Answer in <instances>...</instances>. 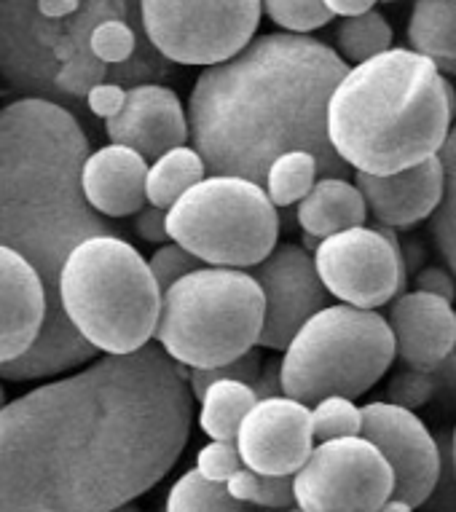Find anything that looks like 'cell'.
<instances>
[{"mask_svg": "<svg viewBox=\"0 0 456 512\" xmlns=\"http://www.w3.org/2000/svg\"><path fill=\"white\" fill-rule=\"evenodd\" d=\"M194 419L188 368L161 346L105 354L0 411V512H110L151 491Z\"/></svg>", "mask_w": 456, "mask_h": 512, "instance_id": "obj_1", "label": "cell"}, {"mask_svg": "<svg viewBox=\"0 0 456 512\" xmlns=\"http://www.w3.org/2000/svg\"><path fill=\"white\" fill-rule=\"evenodd\" d=\"M89 140L76 113L41 97L0 108V244L25 255L49 295V319L25 357L0 365V378L35 381L94 360L60 303V274L68 255L89 236L116 234L89 207L81 169Z\"/></svg>", "mask_w": 456, "mask_h": 512, "instance_id": "obj_2", "label": "cell"}, {"mask_svg": "<svg viewBox=\"0 0 456 512\" xmlns=\"http://www.w3.org/2000/svg\"><path fill=\"white\" fill-rule=\"evenodd\" d=\"M347 59L312 35L266 33L210 65L188 97L191 143L215 175L266 183L271 161L309 151L325 177L347 175L328 135V105Z\"/></svg>", "mask_w": 456, "mask_h": 512, "instance_id": "obj_3", "label": "cell"}, {"mask_svg": "<svg viewBox=\"0 0 456 512\" xmlns=\"http://www.w3.org/2000/svg\"><path fill=\"white\" fill-rule=\"evenodd\" d=\"M456 113L446 73L422 51H381L347 70L328 105V135L357 172L392 175L443 151Z\"/></svg>", "mask_w": 456, "mask_h": 512, "instance_id": "obj_4", "label": "cell"}, {"mask_svg": "<svg viewBox=\"0 0 456 512\" xmlns=\"http://www.w3.org/2000/svg\"><path fill=\"white\" fill-rule=\"evenodd\" d=\"M108 19L143 30L140 0H0V81L76 113L110 81L89 51L94 27Z\"/></svg>", "mask_w": 456, "mask_h": 512, "instance_id": "obj_5", "label": "cell"}, {"mask_svg": "<svg viewBox=\"0 0 456 512\" xmlns=\"http://www.w3.org/2000/svg\"><path fill=\"white\" fill-rule=\"evenodd\" d=\"M161 295L151 263L119 234L89 236L62 266V311L102 354H132L148 346L156 338Z\"/></svg>", "mask_w": 456, "mask_h": 512, "instance_id": "obj_6", "label": "cell"}, {"mask_svg": "<svg viewBox=\"0 0 456 512\" xmlns=\"http://www.w3.org/2000/svg\"><path fill=\"white\" fill-rule=\"evenodd\" d=\"M266 298L245 269L199 266L161 295L156 344L188 370L239 360L261 344Z\"/></svg>", "mask_w": 456, "mask_h": 512, "instance_id": "obj_7", "label": "cell"}, {"mask_svg": "<svg viewBox=\"0 0 456 512\" xmlns=\"http://www.w3.org/2000/svg\"><path fill=\"white\" fill-rule=\"evenodd\" d=\"M395 357V336L379 311L325 306L285 349L282 392L309 408L333 395L357 400L379 384Z\"/></svg>", "mask_w": 456, "mask_h": 512, "instance_id": "obj_8", "label": "cell"}, {"mask_svg": "<svg viewBox=\"0 0 456 512\" xmlns=\"http://www.w3.org/2000/svg\"><path fill=\"white\" fill-rule=\"evenodd\" d=\"M169 239L207 266L253 269L277 247V204L266 185L239 175H212L167 210Z\"/></svg>", "mask_w": 456, "mask_h": 512, "instance_id": "obj_9", "label": "cell"}, {"mask_svg": "<svg viewBox=\"0 0 456 512\" xmlns=\"http://www.w3.org/2000/svg\"><path fill=\"white\" fill-rule=\"evenodd\" d=\"M263 0H140L148 41L175 65L210 68L237 57L261 25Z\"/></svg>", "mask_w": 456, "mask_h": 512, "instance_id": "obj_10", "label": "cell"}, {"mask_svg": "<svg viewBox=\"0 0 456 512\" xmlns=\"http://www.w3.org/2000/svg\"><path fill=\"white\" fill-rule=\"evenodd\" d=\"M293 491L298 512H379L395 496V470L363 435L338 437L314 445Z\"/></svg>", "mask_w": 456, "mask_h": 512, "instance_id": "obj_11", "label": "cell"}, {"mask_svg": "<svg viewBox=\"0 0 456 512\" xmlns=\"http://www.w3.org/2000/svg\"><path fill=\"white\" fill-rule=\"evenodd\" d=\"M314 266L333 298L357 309H379L406 293V258L395 228L355 226L314 247Z\"/></svg>", "mask_w": 456, "mask_h": 512, "instance_id": "obj_12", "label": "cell"}, {"mask_svg": "<svg viewBox=\"0 0 456 512\" xmlns=\"http://www.w3.org/2000/svg\"><path fill=\"white\" fill-rule=\"evenodd\" d=\"M363 437L371 440L395 470V499L414 510L430 496L440 472V440L411 408L395 403L363 405Z\"/></svg>", "mask_w": 456, "mask_h": 512, "instance_id": "obj_13", "label": "cell"}, {"mask_svg": "<svg viewBox=\"0 0 456 512\" xmlns=\"http://www.w3.org/2000/svg\"><path fill=\"white\" fill-rule=\"evenodd\" d=\"M253 277L266 298L261 346L288 349L306 319L325 309L330 295L317 274L314 255L298 244H277L266 261L253 266Z\"/></svg>", "mask_w": 456, "mask_h": 512, "instance_id": "obj_14", "label": "cell"}, {"mask_svg": "<svg viewBox=\"0 0 456 512\" xmlns=\"http://www.w3.org/2000/svg\"><path fill=\"white\" fill-rule=\"evenodd\" d=\"M314 443L312 408L288 395L261 397L237 435L242 464L258 475H296Z\"/></svg>", "mask_w": 456, "mask_h": 512, "instance_id": "obj_15", "label": "cell"}, {"mask_svg": "<svg viewBox=\"0 0 456 512\" xmlns=\"http://www.w3.org/2000/svg\"><path fill=\"white\" fill-rule=\"evenodd\" d=\"M110 143L129 145L148 161H156L178 145L191 140L188 110L169 86L156 81L127 89V102L113 118L105 121Z\"/></svg>", "mask_w": 456, "mask_h": 512, "instance_id": "obj_16", "label": "cell"}, {"mask_svg": "<svg viewBox=\"0 0 456 512\" xmlns=\"http://www.w3.org/2000/svg\"><path fill=\"white\" fill-rule=\"evenodd\" d=\"M49 319V295L25 255L0 244V365L25 357Z\"/></svg>", "mask_w": 456, "mask_h": 512, "instance_id": "obj_17", "label": "cell"}, {"mask_svg": "<svg viewBox=\"0 0 456 512\" xmlns=\"http://www.w3.org/2000/svg\"><path fill=\"white\" fill-rule=\"evenodd\" d=\"M355 183L363 191L365 204L376 223L408 228L438 212L446 196V167L438 153L416 167L400 169L392 175L357 172Z\"/></svg>", "mask_w": 456, "mask_h": 512, "instance_id": "obj_18", "label": "cell"}, {"mask_svg": "<svg viewBox=\"0 0 456 512\" xmlns=\"http://www.w3.org/2000/svg\"><path fill=\"white\" fill-rule=\"evenodd\" d=\"M389 328L403 365L435 370L456 344V311L440 295L411 290L389 301Z\"/></svg>", "mask_w": 456, "mask_h": 512, "instance_id": "obj_19", "label": "cell"}, {"mask_svg": "<svg viewBox=\"0 0 456 512\" xmlns=\"http://www.w3.org/2000/svg\"><path fill=\"white\" fill-rule=\"evenodd\" d=\"M148 159L129 145L110 143L86 156L81 188L89 207L105 218H129L148 204Z\"/></svg>", "mask_w": 456, "mask_h": 512, "instance_id": "obj_20", "label": "cell"}, {"mask_svg": "<svg viewBox=\"0 0 456 512\" xmlns=\"http://www.w3.org/2000/svg\"><path fill=\"white\" fill-rule=\"evenodd\" d=\"M368 204L357 183L347 177H322L309 194L298 202L296 220L309 236L325 239L347 228L365 226Z\"/></svg>", "mask_w": 456, "mask_h": 512, "instance_id": "obj_21", "label": "cell"}, {"mask_svg": "<svg viewBox=\"0 0 456 512\" xmlns=\"http://www.w3.org/2000/svg\"><path fill=\"white\" fill-rule=\"evenodd\" d=\"M406 35L411 49L456 78V0H414Z\"/></svg>", "mask_w": 456, "mask_h": 512, "instance_id": "obj_22", "label": "cell"}, {"mask_svg": "<svg viewBox=\"0 0 456 512\" xmlns=\"http://www.w3.org/2000/svg\"><path fill=\"white\" fill-rule=\"evenodd\" d=\"M261 397L255 392L253 384H245L239 378H220L215 384L207 387L199 411V427L210 440H226V443H237L239 427L253 405Z\"/></svg>", "mask_w": 456, "mask_h": 512, "instance_id": "obj_23", "label": "cell"}, {"mask_svg": "<svg viewBox=\"0 0 456 512\" xmlns=\"http://www.w3.org/2000/svg\"><path fill=\"white\" fill-rule=\"evenodd\" d=\"M207 161L202 159V153L196 151L194 145H178L164 156L153 161L148 167V180H145V196L148 204L169 210L172 204L178 202L180 196L186 194L188 188H194L196 183H202L207 177Z\"/></svg>", "mask_w": 456, "mask_h": 512, "instance_id": "obj_24", "label": "cell"}, {"mask_svg": "<svg viewBox=\"0 0 456 512\" xmlns=\"http://www.w3.org/2000/svg\"><path fill=\"white\" fill-rule=\"evenodd\" d=\"M320 161L309 151H288L271 161L266 175V194L277 207L298 204L317 183Z\"/></svg>", "mask_w": 456, "mask_h": 512, "instance_id": "obj_25", "label": "cell"}, {"mask_svg": "<svg viewBox=\"0 0 456 512\" xmlns=\"http://www.w3.org/2000/svg\"><path fill=\"white\" fill-rule=\"evenodd\" d=\"M392 41H395L392 25L384 19V14L373 9L357 17H344V22L336 27V51L355 65L392 49Z\"/></svg>", "mask_w": 456, "mask_h": 512, "instance_id": "obj_26", "label": "cell"}, {"mask_svg": "<svg viewBox=\"0 0 456 512\" xmlns=\"http://www.w3.org/2000/svg\"><path fill=\"white\" fill-rule=\"evenodd\" d=\"M164 512H253L245 502L231 496L226 483L207 480L199 470L186 472L169 488Z\"/></svg>", "mask_w": 456, "mask_h": 512, "instance_id": "obj_27", "label": "cell"}, {"mask_svg": "<svg viewBox=\"0 0 456 512\" xmlns=\"http://www.w3.org/2000/svg\"><path fill=\"white\" fill-rule=\"evenodd\" d=\"M440 159L446 167V196H443L438 212L432 215L430 231L440 255L446 258L448 271L456 277V124L451 126V135L440 151Z\"/></svg>", "mask_w": 456, "mask_h": 512, "instance_id": "obj_28", "label": "cell"}, {"mask_svg": "<svg viewBox=\"0 0 456 512\" xmlns=\"http://www.w3.org/2000/svg\"><path fill=\"white\" fill-rule=\"evenodd\" d=\"M312 429L317 443L363 435V408H357L349 397H325L312 405Z\"/></svg>", "mask_w": 456, "mask_h": 512, "instance_id": "obj_29", "label": "cell"}, {"mask_svg": "<svg viewBox=\"0 0 456 512\" xmlns=\"http://www.w3.org/2000/svg\"><path fill=\"white\" fill-rule=\"evenodd\" d=\"M263 11L285 33L309 35L333 22L325 0H263Z\"/></svg>", "mask_w": 456, "mask_h": 512, "instance_id": "obj_30", "label": "cell"}, {"mask_svg": "<svg viewBox=\"0 0 456 512\" xmlns=\"http://www.w3.org/2000/svg\"><path fill=\"white\" fill-rule=\"evenodd\" d=\"M438 395V384H435V376L432 370L411 368L406 365L403 370H397L395 376L389 378L387 387V400L395 405H403V408H422L430 400H435Z\"/></svg>", "mask_w": 456, "mask_h": 512, "instance_id": "obj_31", "label": "cell"}, {"mask_svg": "<svg viewBox=\"0 0 456 512\" xmlns=\"http://www.w3.org/2000/svg\"><path fill=\"white\" fill-rule=\"evenodd\" d=\"M261 365V357H258V352L253 349V352L242 354L239 360L218 365V368L188 370V384H191V392H194L196 400H202L207 387L215 384V381H220V378H239V381H245V384H253L255 387V381L261 376Z\"/></svg>", "mask_w": 456, "mask_h": 512, "instance_id": "obj_32", "label": "cell"}, {"mask_svg": "<svg viewBox=\"0 0 456 512\" xmlns=\"http://www.w3.org/2000/svg\"><path fill=\"white\" fill-rule=\"evenodd\" d=\"M440 472L430 496L424 499L422 512H456V464L454 448H451V435L440 432Z\"/></svg>", "mask_w": 456, "mask_h": 512, "instance_id": "obj_33", "label": "cell"}, {"mask_svg": "<svg viewBox=\"0 0 456 512\" xmlns=\"http://www.w3.org/2000/svg\"><path fill=\"white\" fill-rule=\"evenodd\" d=\"M151 271L156 282H159L161 293L169 290V287L175 285L178 279H183L186 274L196 271L202 266V261L196 258L194 252H188L186 247H180L178 242L172 244H161L159 250L151 255Z\"/></svg>", "mask_w": 456, "mask_h": 512, "instance_id": "obj_34", "label": "cell"}, {"mask_svg": "<svg viewBox=\"0 0 456 512\" xmlns=\"http://www.w3.org/2000/svg\"><path fill=\"white\" fill-rule=\"evenodd\" d=\"M239 467H242V456L237 443H226V440H212L196 456V470L215 483H226Z\"/></svg>", "mask_w": 456, "mask_h": 512, "instance_id": "obj_35", "label": "cell"}, {"mask_svg": "<svg viewBox=\"0 0 456 512\" xmlns=\"http://www.w3.org/2000/svg\"><path fill=\"white\" fill-rule=\"evenodd\" d=\"M293 478L296 475H261L258 494H255V507L266 510H285L296 504V491H293Z\"/></svg>", "mask_w": 456, "mask_h": 512, "instance_id": "obj_36", "label": "cell"}, {"mask_svg": "<svg viewBox=\"0 0 456 512\" xmlns=\"http://www.w3.org/2000/svg\"><path fill=\"white\" fill-rule=\"evenodd\" d=\"M124 102H127V89L119 81H102L86 94V110L94 118H102V121L116 116L124 108Z\"/></svg>", "mask_w": 456, "mask_h": 512, "instance_id": "obj_37", "label": "cell"}, {"mask_svg": "<svg viewBox=\"0 0 456 512\" xmlns=\"http://www.w3.org/2000/svg\"><path fill=\"white\" fill-rule=\"evenodd\" d=\"M135 231L140 239H145V242L164 244L169 239L167 210L153 207V204H145L143 210L135 215Z\"/></svg>", "mask_w": 456, "mask_h": 512, "instance_id": "obj_38", "label": "cell"}, {"mask_svg": "<svg viewBox=\"0 0 456 512\" xmlns=\"http://www.w3.org/2000/svg\"><path fill=\"white\" fill-rule=\"evenodd\" d=\"M414 285L416 290L440 295V298H446V301H454L456 295V277L451 271L440 269V266H424L422 271H416Z\"/></svg>", "mask_w": 456, "mask_h": 512, "instance_id": "obj_39", "label": "cell"}, {"mask_svg": "<svg viewBox=\"0 0 456 512\" xmlns=\"http://www.w3.org/2000/svg\"><path fill=\"white\" fill-rule=\"evenodd\" d=\"M432 376H435V384H438V395L435 397L443 405H456V344L446 354V360L432 370Z\"/></svg>", "mask_w": 456, "mask_h": 512, "instance_id": "obj_40", "label": "cell"}, {"mask_svg": "<svg viewBox=\"0 0 456 512\" xmlns=\"http://www.w3.org/2000/svg\"><path fill=\"white\" fill-rule=\"evenodd\" d=\"M258 397H277L282 392V360H266L261 365V376L255 381Z\"/></svg>", "mask_w": 456, "mask_h": 512, "instance_id": "obj_41", "label": "cell"}, {"mask_svg": "<svg viewBox=\"0 0 456 512\" xmlns=\"http://www.w3.org/2000/svg\"><path fill=\"white\" fill-rule=\"evenodd\" d=\"M379 0H325V6L333 17H357L371 11Z\"/></svg>", "mask_w": 456, "mask_h": 512, "instance_id": "obj_42", "label": "cell"}, {"mask_svg": "<svg viewBox=\"0 0 456 512\" xmlns=\"http://www.w3.org/2000/svg\"><path fill=\"white\" fill-rule=\"evenodd\" d=\"M379 512H414V507H411L408 502H403V499H395V496H392V499H389Z\"/></svg>", "mask_w": 456, "mask_h": 512, "instance_id": "obj_43", "label": "cell"}, {"mask_svg": "<svg viewBox=\"0 0 456 512\" xmlns=\"http://www.w3.org/2000/svg\"><path fill=\"white\" fill-rule=\"evenodd\" d=\"M110 512H140V510L132 507V502H129V504H121V507H116V510H110Z\"/></svg>", "mask_w": 456, "mask_h": 512, "instance_id": "obj_44", "label": "cell"}, {"mask_svg": "<svg viewBox=\"0 0 456 512\" xmlns=\"http://www.w3.org/2000/svg\"><path fill=\"white\" fill-rule=\"evenodd\" d=\"M6 408V389H3V384H0V411Z\"/></svg>", "mask_w": 456, "mask_h": 512, "instance_id": "obj_45", "label": "cell"}, {"mask_svg": "<svg viewBox=\"0 0 456 512\" xmlns=\"http://www.w3.org/2000/svg\"><path fill=\"white\" fill-rule=\"evenodd\" d=\"M451 448H454V464H456V427L454 432H451Z\"/></svg>", "mask_w": 456, "mask_h": 512, "instance_id": "obj_46", "label": "cell"}, {"mask_svg": "<svg viewBox=\"0 0 456 512\" xmlns=\"http://www.w3.org/2000/svg\"><path fill=\"white\" fill-rule=\"evenodd\" d=\"M384 3H395V0H384Z\"/></svg>", "mask_w": 456, "mask_h": 512, "instance_id": "obj_47", "label": "cell"}]
</instances>
